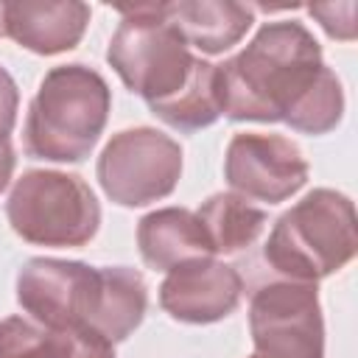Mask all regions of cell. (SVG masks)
Listing matches in <instances>:
<instances>
[{"label":"cell","mask_w":358,"mask_h":358,"mask_svg":"<svg viewBox=\"0 0 358 358\" xmlns=\"http://www.w3.org/2000/svg\"><path fill=\"white\" fill-rule=\"evenodd\" d=\"M98 291V266L62 257H31L17 271V302L39 324L67 330L87 324Z\"/></svg>","instance_id":"obj_9"},{"label":"cell","mask_w":358,"mask_h":358,"mask_svg":"<svg viewBox=\"0 0 358 358\" xmlns=\"http://www.w3.org/2000/svg\"><path fill=\"white\" fill-rule=\"evenodd\" d=\"M310 17L319 20V25L324 28L327 36L333 39H341V42H350L355 39V3L347 0V3H316V6H308Z\"/></svg>","instance_id":"obj_19"},{"label":"cell","mask_w":358,"mask_h":358,"mask_svg":"<svg viewBox=\"0 0 358 358\" xmlns=\"http://www.w3.org/2000/svg\"><path fill=\"white\" fill-rule=\"evenodd\" d=\"M112 109L106 78L81 64H59L45 73L28 103L22 148L34 159L81 162L98 145Z\"/></svg>","instance_id":"obj_2"},{"label":"cell","mask_w":358,"mask_h":358,"mask_svg":"<svg viewBox=\"0 0 358 358\" xmlns=\"http://www.w3.org/2000/svg\"><path fill=\"white\" fill-rule=\"evenodd\" d=\"M218 87L224 117L235 123H288L302 134H327L344 115L341 81L296 20L263 22L241 53L218 64Z\"/></svg>","instance_id":"obj_1"},{"label":"cell","mask_w":358,"mask_h":358,"mask_svg":"<svg viewBox=\"0 0 358 358\" xmlns=\"http://www.w3.org/2000/svg\"><path fill=\"white\" fill-rule=\"evenodd\" d=\"M59 358H115V344L98 336L90 327H67L62 330V355Z\"/></svg>","instance_id":"obj_18"},{"label":"cell","mask_w":358,"mask_h":358,"mask_svg":"<svg viewBox=\"0 0 358 358\" xmlns=\"http://www.w3.org/2000/svg\"><path fill=\"white\" fill-rule=\"evenodd\" d=\"M148 109L154 117H159L165 126L182 131V134L213 126L224 115L221 87H218V64L199 59L187 84L176 95L148 103Z\"/></svg>","instance_id":"obj_15"},{"label":"cell","mask_w":358,"mask_h":358,"mask_svg":"<svg viewBox=\"0 0 358 358\" xmlns=\"http://www.w3.org/2000/svg\"><path fill=\"white\" fill-rule=\"evenodd\" d=\"M196 218L201 221L207 241L215 255H238L246 246H252L268 215L263 207H255L249 199L238 193H215L196 210Z\"/></svg>","instance_id":"obj_16"},{"label":"cell","mask_w":358,"mask_h":358,"mask_svg":"<svg viewBox=\"0 0 358 358\" xmlns=\"http://www.w3.org/2000/svg\"><path fill=\"white\" fill-rule=\"evenodd\" d=\"M159 14L187 48L207 56H218L238 45L255 22V8L235 0H173L159 3Z\"/></svg>","instance_id":"obj_12"},{"label":"cell","mask_w":358,"mask_h":358,"mask_svg":"<svg viewBox=\"0 0 358 358\" xmlns=\"http://www.w3.org/2000/svg\"><path fill=\"white\" fill-rule=\"evenodd\" d=\"M90 6L78 0H14L0 6L3 34L36 56L73 50L87 25Z\"/></svg>","instance_id":"obj_11"},{"label":"cell","mask_w":358,"mask_h":358,"mask_svg":"<svg viewBox=\"0 0 358 358\" xmlns=\"http://www.w3.org/2000/svg\"><path fill=\"white\" fill-rule=\"evenodd\" d=\"M308 159L299 145L282 134L238 131L227 143L224 179L232 193L266 204H280L308 182Z\"/></svg>","instance_id":"obj_8"},{"label":"cell","mask_w":358,"mask_h":358,"mask_svg":"<svg viewBox=\"0 0 358 358\" xmlns=\"http://www.w3.org/2000/svg\"><path fill=\"white\" fill-rule=\"evenodd\" d=\"M11 229L34 246H87L101 227V204L92 187L67 171H25L6 201Z\"/></svg>","instance_id":"obj_4"},{"label":"cell","mask_w":358,"mask_h":358,"mask_svg":"<svg viewBox=\"0 0 358 358\" xmlns=\"http://www.w3.org/2000/svg\"><path fill=\"white\" fill-rule=\"evenodd\" d=\"M0 34H3V22H0Z\"/></svg>","instance_id":"obj_22"},{"label":"cell","mask_w":358,"mask_h":358,"mask_svg":"<svg viewBox=\"0 0 358 358\" xmlns=\"http://www.w3.org/2000/svg\"><path fill=\"white\" fill-rule=\"evenodd\" d=\"M249 358H324V319L313 282L271 280L249 299Z\"/></svg>","instance_id":"obj_7"},{"label":"cell","mask_w":358,"mask_h":358,"mask_svg":"<svg viewBox=\"0 0 358 358\" xmlns=\"http://www.w3.org/2000/svg\"><path fill=\"white\" fill-rule=\"evenodd\" d=\"M137 249L148 268L171 271L182 263L215 257L207 232L193 210L159 207L137 221Z\"/></svg>","instance_id":"obj_13"},{"label":"cell","mask_w":358,"mask_h":358,"mask_svg":"<svg viewBox=\"0 0 358 358\" xmlns=\"http://www.w3.org/2000/svg\"><path fill=\"white\" fill-rule=\"evenodd\" d=\"M358 252L352 199L333 187H313L271 227L263 260L294 282H319L344 268Z\"/></svg>","instance_id":"obj_3"},{"label":"cell","mask_w":358,"mask_h":358,"mask_svg":"<svg viewBox=\"0 0 358 358\" xmlns=\"http://www.w3.org/2000/svg\"><path fill=\"white\" fill-rule=\"evenodd\" d=\"M17 109H20V90L17 81L6 67H0V137H8L17 123Z\"/></svg>","instance_id":"obj_20"},{"label":"cell","mask_w":358,"mask_h":358,"mask_svg":"<svg viewBox=\"0 0 358 358\" xmlns=\"http://www.w3.org/2000/svg\"><path fill=\"white\" fill-rule=\"evenodd\" d=\"M62 330H50L31 316L0 319V358H59Z\"/></svg>","instance_id":"obj_17"},{"label":"cell","mask_w":358,"mask_h":358,"mask_svg":"<svg viewBox=\"0 0 358 358\" xmlns=\"http://www.w3.org/2000/svg\"><path fill=\"white\" fill-rule=\"evenodd\" d=\"M95 176L109 201L120 207H145L171 196L179 185L182 145L151 126L123 129L103 145Z\"/></svg>","instance_id":"obj_6"},{"label":"cell","mask_w":358,"mask_h":358,"mask_svg":"<svg viewBox=\"0 0 358 358\" xmlns=\"http://www.w3.org/2000/svg\"><path fill=\"white\" fill-rule=\"evenodd\" d=\"M14 165H17V157H14L11 140H8V137H0V193H3V190L8 187V182H11Z\"/></svg>","instance_id":"obj_21"},{"label":"cell","mask_w":358,"mask_h":358,"mask_svg":"<svg viewBox=\"0 0 358 358\" xmlns=\"http://www.w3.org/2000/svg\"><path fill=\"white\" fill-rule=\"evenodd\" d=\"M148 288L137 268L98 266V291L84 327L103 336L109 344L126 341L145 319Z\"/></svg>","instance_id":"obj_14"},{"label":"cell","mask_w":358,"mask_h":358,"mask_svg":"<svg viewBox=\"0 0 358 358\" xmlns=\"http://www.w3.org/2000/svg\"><path fill=\"white\" fill-rule=\"evenodd\" d=\"M241 294L243 280L232 266L201 257L165 274L159 282V308L185 324H213L238 308Z\"/></svg>","instance_id":"obj_10"},{"label":"cell","mask_w":358,"mask_h":358,"mask_svg":"<svg viewBox=\"0 0 358 358\" xmlns=\"http://www.w3.org/2000/svg\"><path fill=\"white\" fill-rule=\"evenodd\" d=\"M120 25L109 39L106 62L123 81V87L140 95L145 103L176 95L199 56L190 53L185 39L159 14V3L120 6Z\"/></svg>","instance_id":"obj_5"}]
</instances>
